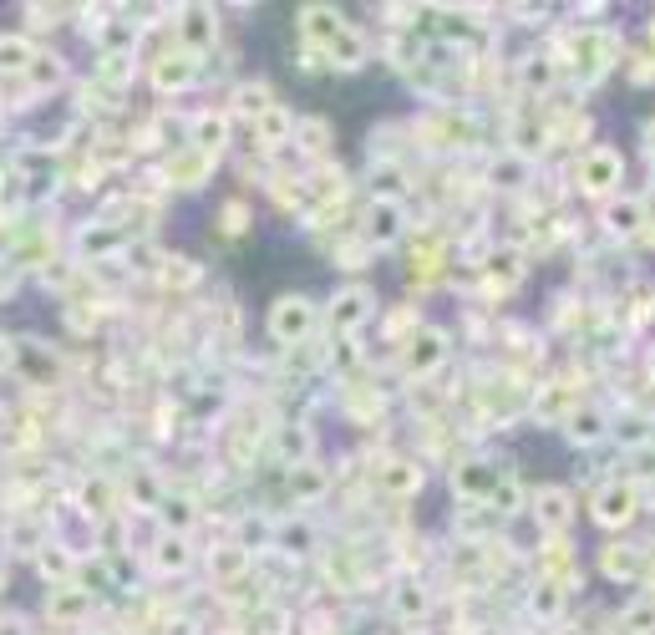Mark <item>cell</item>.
<instances>
[{"label":"cell","instance_id":"obj_3","mask_svg":"<svg viewBox=\"0 0 655 635\" xmlns=\"http://www.w3.org/2000/svg\"><path fill=\"white\" fill-rule=\"evenodd\" d=\"M0 635H26V630H21V621H0Z\"/></svg>","mask_w":655,"mask_h":635},{"label":"cell","instance_id":"obj_2","mask_svg":"<svg viewBox=\"0 0 655 635\" xmlns=\"http://www.w3.org/2000/svg\"><path fill=\"white\" fill-rule=\"evenodd\" d=\"M31 82H62V62H56V56H46V52H36L31 56Z\"/></svg>","mask_w":655,"mask_h":635},{"label":"cell","instance_id":"obj_1","mask_svg":"<svg viewBox=\"0 0 655 635\" xmlns=\"http://www.w3.org/2000/svg\"><path fill=\"white\" fill-rule=\"evenodd\" d=\"M31 56H36V52H31V46H26L21 36L0 41V66H5V72H26V66H31Z\"/></svg>","mask_w":655,"mask_h":635}]
</instances>
